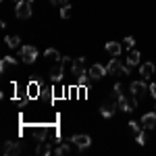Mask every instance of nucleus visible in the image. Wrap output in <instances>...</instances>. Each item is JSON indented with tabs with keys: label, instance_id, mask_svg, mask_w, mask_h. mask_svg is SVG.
<instances>
[{
	"label": "nucleus",
	"instance_id": "nucleus-1",
	"mask_svg": "<svg viewBox=\"0 0 156 156\" xmlns=\"http://www.w3.org/2000/svg\"><path fill=\"white\" fill-rule=\"evenodd\" d=\"M106 71L110 75H129L131 73V65H121L117 56H112L110 62L106 65Z\"/></svg>",
	"mask_w": 156,
	"mask_h": 156
},
{
	"label": "nucleus",
	"instance_id": "nucleus-2",
	"mask_svg": "<svg viewBox=\"0 0 156 156\" xmlns=\"http://www.w3.org/2000/svg\"><path fill=\"white\" fill-rule=\"evenodd\" d=\"M117 106H119V110H123V112H131V110H135L137 108V98L133 96H125V94H121V96H117Z\"/></svg>",
	"mask_w": 156,
	"mask_h": 156
},
{
	"label": "nucleus",
	"instance_id": "nucleus-3",
	"mask_svg": "<svg viewBox=\"0 0 156 156\" xmlns=\"http://www.w3.org/2000/svg\"><path fill=\"white\" fill-rule=\"evenodd\" d=\"M37 48L36 46H21V50H19V56H21V60H23L25 65H31V62H36L37 60Z\"/></svg>",
	"mask_w": 156,
	"mask_h": 156
},
{
	"label": "nucleus",
	"instance_id": "nucleus-4",
	"mask_svg": "<svg viewBox=\"0 0 156 156\" xmlns=\"http://www.w3.org/2000/svg\"><path fill=\"white\" fill-rule=\"evenodd\" d=\"M148 90H150V85H146V81H133V83L129 85V92H131L137 100H142Z\"/></svg>",
	"mask_w": 156,
	"mask_h": 156
},
{
	"label": "nucleus",
	"instance_id": "nucleus-5",
	"mask_svg": "<svg viewBox=\"0 0 156 156\" xmlns=\"http://www.w3.org/2000/svg\"><path fill=\"white\" fill-rule=\"evenodd\" d=\"M83 73H87V69H85V56H77V58H73V62H71V75L79 77V75H83Z\"/></svg>",
	"mask_w": 156,
	"mask_h": 156
},
{
	"label": "nucleus",
	"instance_id": "nucleus-6",
	"mask_svg": "<svg viewBox=\"0 0 156 156\" xmlns=\"http://www.w3.org/2000/svg\"><path fill=\"white\" fill-rule=\"evenodd\" d=\"M15 15L19 17V19H29L31 15H34V11H31V4L25 0V2H19L17 6H15Z\"/></svg>",
	"mask_w": 156,
	"mask_h": 156
},
{
	"label": "nucleus",
	"instance_id": "nucleus-7",
	"mask_svg": "<svg viewBox=\"0 0 156 156\" xmlns=\"http://www.w3.org/2000/svg\"><path fill=\"white\" fill-rule=\"evenodd\" d=\"M87 73H90L92 81H98V79H102V77H106V75H108L106 67H102L100 62H96V65H92V67L87 69Z\"/></svg>",
	"mask_w": 156,
	"mask_h": 156
},
{
	"label": "nucleus",
	"instance_id": "nucleus-8",
	"mask_svg": "<svg viewBox=\"0 0 156 156\" xmlns=\"http://www.w3.org/2000/svg\"><path fill=\"white\" fill-rule=\"evenodd\" d=\"M65 65H62V60H56V65L50 69V79L56 83V81H62V77H65Z\"/></svg>",
	"mask_w": 156,
	"mask_h": 156
},
{
	"label": "nucleus",
	"instance_id": "nucleus-9",
	"mask_svg": "<svg viewBox=\"0 0 156 156\" xmlns=\"http://www.w3.org/2000/svg\"><path fill=\"white\" fill-rule=\"evenodd\" d=\"M71 142L77 146L79 150H85V148H90V146H92V137H90V135H85V133H77V135H73V137H71Z\"/></svg>",
	"mask_w": 156,
	"mask_h": 156
},
{
	"label": "nucleus",
	"instance_id": "nucleus-10",
	"mask_svg": "<svg viewBox=\"0 0 156 156\" xmlns=\"http://www.w3.org/2000/svg\"><path fill=\"white\" fill-rule=\"evenodd\" d=\"M140 123H142L144 129H154V127H156V110H154V112H144Z\"/></svg>",
	"mask_w": 156,
	"mask_h": 156
},
{
	"label": "nucleus",
	"instance_id": "nucleus-11",
	"mask_svg": "<svg viewBox=\"0 0 156 156\" xmlns=\"http://www.w3.org/2000/svg\"><path fill=\"white\" fill-rule=\"evenodd\" d=\"M2 152H4L6 156L21 154V144H19V142H6V144L2 146Z\"/></svg>",
	"mask_w": 156,
	"mask_h": 156
},
{
	"label": "nucleus",
	"instance_id": "nucleus-12",
	"mask_svg": "<svg viewBox=\"0 0 156 156\" xmlns=\"http://www.w3.org/2000/svg\"><path fill=\"white\" fill-rule=\"evenodd\" d=\"M15 67H17V58L15 56H2V60H0V71L2 73H9Z\"/></svg>",
	"mask_w": 156,
	"mask_h": 156
},
{
	"label": "nucleus",
	"instance_id": "nucleus-13",
	"mask_svg": "<svg viewBox=\"0 0 156 156\" xmlns=\"http://www.w3.org/2000/svg\"><path fill=\"white\" fill-rule=\"evenodd\" d=\"M117 108H119V106H117V102H106V104L100 106V115H102L104 119H110V117L117 112Z\"/></svg>",
	"mask_w": 156,
	"mask_h": 156
},
{
	"label": "nucleus",
	"instance_id": "nucleus-14",
	"mask_svg": "<svg viewBox=\"0 0 156 156\" xmlns=\"http://www.w3.org/2000/svg\"><path fill=\"white\" fill-rule=\"evenodd\" d=\"M154 62H142L140 65V75L144 77V79H150L152 75H154Z\"/></svg>",
	"mask_w": 156,
	"mask_h": 156
},
{
	"label": "nucleus",
	"instance_id": "nucleus-15",
	"mask_svg": "<svg viewBox=\"0 0 156 156\" xmlns=\"http://www.w3.org/2000/svg\"><path fill=\"white\" fill-rule=\"evenodd\" d=\"M106 52L110 54V56H119L121 52H123V44L121 42H106Z\"/></svg>",
	"mask_w": 156,
	"mask_h": 156
},
{
	"label": "nucleus",
	"instance_id": "nucleus-16",
	"mask_svg": "<svg viewBox=\"0 0 156 156\" xmlns=\"http://www.w3.org/2000/svg\"><path fill=\"white\" fill-rule=\"evenodd\" d=\"M140 60H142V54H140V50L131 48V50H129V54H127V65L135 67V65H140Z\"/></svg>",
	"mask_w": 156,
	"mask_h": 156
},
{
	"label": "nucleus",
	"instance_id": "nucleus-17",
	"mask_svg": "<svg viewBox=\"0 0 156 156\" xmlns=\"http://www.w3.org/2000/svg\"><path fill=\"white\" fill-rule=\"evenodd\" d=\"M50 152H52V148H50L48 142H40V144L36 146V154L37 156H48Z\"/></svg>",
	"mask_w": 156,
	"mask_h": 156
},
{
	"label": "nucleus",
	"instance_id": "nucleus-18",
	"mask_svg": "<svg viewBox=\"0 0 156 156\" xmlns=\"http://www.w3.org/2000/svg\"><path fill=\"white\" fill-rule=\"evenodd\" d=\"M4 42H6L9 48H19V44H21L19 36H6V37H4Z\"/></svg>",
	"mask_w": 156,
	"mask_h": 156
},
{
	"label": "nucleus",
	"instance_id": "nucleus-19",
	"mask_svg": "<svg viewBox=\"0 0 156 156\" xmlns=\"http://www.w3.org/2000/svg\"><path fill=\"white\" fill-rule=\"evenodd\" d=\"M44 56L50 58V60H60V54H58V50H56V48H48L46 52H44Z\"/></svg>",
	"mask_w": 156,
	"mask_h": 156
},
{
	"label": "nucleus",
	"instance_id": "nucleus-20",
	"mask_svg": "<svg viewBox=\"0 0 156 156\" xmlns=\"http://www.w3.org/2000/svg\"><path fill=\"white\" fill-rule=\"evenodd\" d=\"M73 17V9L69 4H65V6H60V19H71Z\"/></svg>",
	"mask_w": 156,
	"mask_h": 156
},
{
	"label": "nucleus",
	"instance_id": "nucleus-21",
	"mask_svg": "<svg viewBox=\"0 0 156 156\" xmlns=\"http://www.w3.org/2000/svg\"><path fill=\"white\" fill-rule=\"evenodd\" d=\"M54 152H56V156H65V154H69V152H71V146H69V144H60Z\"/></svg>",
	"mask_w": 156,
	"mask_h": 156
},
{
	"label": "nucleus",
	"instance_id": "nucleus-22",
	"mask_svg": "<svg viewBox=\"0 0 156 156\" xmlns=\"http://www.w3.org/2000/svg\"><path fill=\"white\" fill-rule=\"evenodd\" d=\"M123 48H127V50H131L133 46H135V37H131V36H127V37H123Z\"/></svg>",
	"mask_w": 156,
	"mask_h": 156
},
{
	"label": "nucleus",
	"instance_id": "nucleus-23",
	"mask_svg": "<svg viewBox=\"0 0 156 156\" xmlns=\"http://www.w3.org/2000/svg\"><path fill=\"white\" fill-rule=\"evenodd\" d=\"M135 142H137L140 146H144L146 144V133L144 131H137V133H135Z\"/></svg>",
	"mask_w": 156,
	"mask_h": 156
},
{
	"label": "nucleus",
	"instance_id": "nucleus-24",
	"mask_svg": "<svg viewBox=\"0 0 156 156\" xmlns=\"http://www.w3.org/2000/svg\"><path fill=\"white\" fill-rule=\"evenodd\" d=\"M112 94H115V96H121V94H123V83H121V81H117V83L112 85Z\"/></svg>",
	"mask_w": 156,
	"mask_h": 156
},
{
	"label": "nucleus",
	"instance_id": "nucleus-25",
	"mask_svg": "<svg viewBox=\"0 0 156 156\" xmlns=\"http://www.w3.org/2000/svg\"><path fill=\"white\" fill-rule=\"evenodd\" d=\"M129 129H131V131H142V127H140V125H137V121H129Z\"/></svg>",
	"mask_w": 156,
	"mask_h": 156
},
{
	"label": "nucleus",
	"instance_id": "nucleus-26",
	"mask_svg": "<svg viewBox=\"0 0 156 156\" xmlns=\"http://www.w3.org/2000/svg\"><path fill=\"white\" fill-rule=\"evenodd\" d=\"M54 6H65V4H69V0H50Z\"/></svg>",
	"mask_w": 156,
	"mask_h": 156
},
{
	"label": "nucleus",
	"instance_id": "nucleus-27",
	"mask_svg": "<svg viewBox=\"0 0 156 156\" xmlns=\"http://www.w3.org/2000/svg\"><path fill=\"white\" fill-rule=\"evenodd\" d=\"M150 94H152V98H156V83H150Z\"/></svg>",
	"mask_w": 156,
	"mask_h": 156
},
{
	"label": "nucleus",
	"instance_id": "nucleus-28",
	"mask_svg": "<svg viewBox=\"0 0 156 156\" xmlns=\"http://www.w3.org/2000/svg\"><path fill=\"white\" fill-rule=\"evenodd\" d=\"M12 2H15V4H19V2H25V0H12Z\"/></svg>",
	"mask_w": 156,
	"mask_h": 156
},
{
	"label": "nucleus",
	"instance_id": "nucleus-29",
	"mask_svg": "<svg viewBox=\"0 0 156 156\" xmlns=\"http://www.w3.org/2000/svg\"><path fill=\"white\" fill-rule=\"evenodd\" d=\"M27 2H29V4H34V2H36V0H27Z\"/></svg>",
	"mask_w": 156,
	"mask_h": 156
},
{
	"label": "nucleus",
	"instance_id": "nucleus-30",
	"mask_svg": "<svg viewBox=\"0 0 156 156\" xmlns=\"http://www.w3.org/2000/svg\"><path fill=\"white\" fill-rule=\"evenodd\" d=\"M154 110H156V106H154Z\"/></svg>",
	"mask_w": 156,
	"mask_h": 156
}]
</instances>
